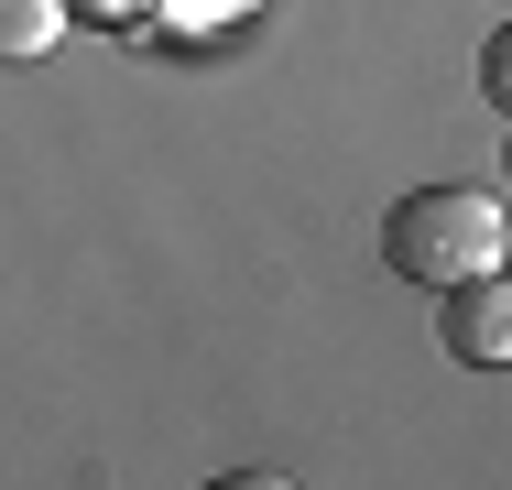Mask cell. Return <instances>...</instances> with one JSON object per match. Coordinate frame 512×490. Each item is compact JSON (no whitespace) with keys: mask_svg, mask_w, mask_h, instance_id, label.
I'll list each match as a JSON object with an SVG mask.
<instances>
[{"mask_svg":"<svg viewBox=\"0 0 512 490\" xmlns=\"http://www.w3.org/2000/svg\"><path fill=\"white\" fill-rule=\"evenodd\" d=\"M382 262L404 284L447 294L469 273H491V262H512V207L491 186H414L382 207Z\"/></svg>","mask_w":512,"mask_h":490,"instance_id":"6da1fadb","label":"cell"},{"mask_svg":"<svg viewBox=\"0 0 512 490\" xmlns=\"http://www.w3.org/2000/svg\"><path fill=\"white\" fill-rule=\"evenodd\" d=\"M436 349L458 371H512V262H491V273L436 294Z\"/></svg>","mask_w":512,"mask_h":490,"instance_id":"7a4b0ae2","label":"cell"},{"mask_svg":"<svg viewBox=\"0 0 512 490\" xmlns=\"http://www.w3.org/2000/svg\"><path fill=\"white\" fill-rule=\"evenodd\" d=\"M66 33V0H0V55H44Z\"/></svg>","mask_w":512,"mask_h":490,"instance_id":"3957f363","label":"cell"},{"mask_svg":"<svg viewBox=\"0 0 512 490\" xmlns=\"http://www.w3.org/2000/svg\"><path fill=\"white\" fill-rule=\"evenodd\" d=\"M480 88H491V109H512V22L480 44Z\"/></svg>","mask_w":512,"mask_h":490,"instance_id":"277c9868","label":"cell"},{"mask_svg":"<svg viewBox=\"0 0 512 490\" xmlns=\"http://www.w3.org/2000/svg\"><path fill=\"white\" fill-rule=\"evenodd\" d=\"M66 11H88V22H142V11H164V0H66Z\"/></svg>","mask_w":512,"mask_h":490,"instance_id":"5b68a950","label":"cell"},{"mask_svg":"<svg viewBox=\"0 0 512 490\" xmlns=\"http://www.w3.org/2000/svg\"><path fill=\"white\" fill-rule=\"evenodd\" d=\"M502 175H512V131H502Z\"/></svg>","mask_w":512,"mask_h":490,"instance_id":"8992f818","label":"cell"},{"mask_svg":"<svg viewBox=\"0 0 512 490\" xmlns=\"http://www.w3.org/2000/svg\"><path fill=\"white\" fill-rule=\"evenodd\" d=\"M240 11H251V0H240Z\"/></svg>","mask_w":512,"mask_h":490,"instance_id":"52a82bcc","label":"cell"}]
</instances>
